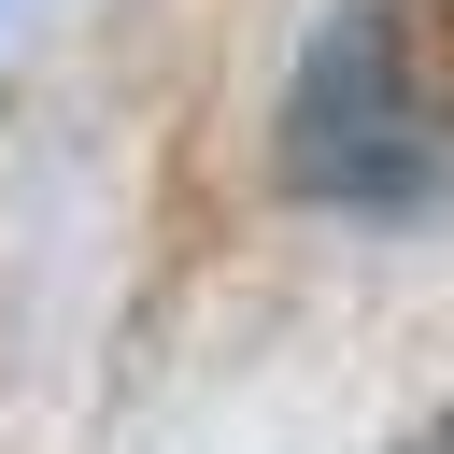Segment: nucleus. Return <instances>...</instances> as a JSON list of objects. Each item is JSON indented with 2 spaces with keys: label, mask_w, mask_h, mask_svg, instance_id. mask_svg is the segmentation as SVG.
Listing matches in <instances>:
<instances>
[{
  "label": "nucleus",
  "mask_w": 454,
  "mask_h": 454,
  "mask_svg": "<svg viewBox=\"0 0 454 454\" xmlns=\"http://www.w3.org/2000/svg\"><path fill=\"white\" fill-rule=\"evenodd\" d=\"M397 454H454V411H426V426H411V440H397Z\"/></svg>",
  "instance_id": "f03ea898"
},
{
  "label": "nucleus",
  "mask_w": 454,
  "mask_h": 454,
  "mask_svg": "<svg viewBox=\"0 0 454 454\" xmlns=\"http://www.w3.org/2000/svg\"><path fill=\"white\" fill-rule=\"evenodd\" d=\"M270 184L298 213H426L454 184V99L426 85V43L383 0L312 14L284 114H270Z\"/></svg>",
  "instance_id": "f257e3e1"
}]
</instances>
